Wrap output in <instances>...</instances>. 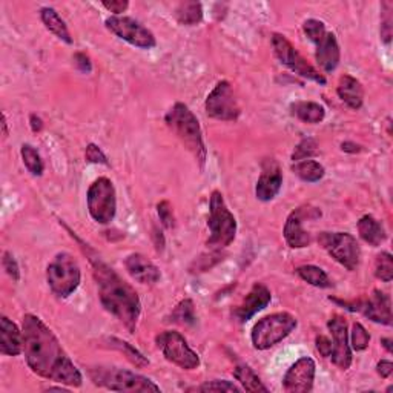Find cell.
<instances>
[{"instance_id":"obj_23","label":"cell","mask_w":393,"mask_h":393,"mask_svg":"<svg viewBox=\"0 0 393 393\" xmlns=\"http://www.w3.org/2000/svg\"><path fill=\"white\" fill-rule=\"evenodd\" d=\"M336 94L347 106L355 109V111L363 106V102H364L363 85L360 84V80H356L349 74H344L340 79V81H338Z\"/></svg>"},{"instance_id":"obj_9","label":"cell","mask_w":393,"mask_h":393,"mask_svg":"<svg viewBox=\"0 0 393 393\" xmlns=\"http://www.w3.org/2000/svg\"><path fill=\"white\" fill-rule=\"evenodd\" d=\"M318 243L329 252V255L340 263L347 270H355L360 266L361 249L352 234L347 232H321Z\"/></svg>"},{"instance_id":"obj_6","label":"cell","mask_w":393,"mask_h":393,"mask_svg":"<svg viewBox=\"0 0 393 393\" xmlns=\"http://www.w3.org/2000/svg\"><path fill=\"white\" fill-rule=\"evenodd\" d=\"M81 280L79 263L72 255L62 252L57 254L48 264L47 281L54 295L59 298H68L77 290Z\"/></svg>"},{"instance_id":"obj_14","label":"cell","mask_w":393,"mask_h":393,"mask_svg":"<svg viewBox=\"0 0 393 393\" xmlns=\"http://www.w3.org/2000/svg\"><path fill=\"white\" fill-rule=\"evenodd\" d=\"M321 217V211L312 206H301L290 212L285 224V240L292 249H303L307 248L312 241V237L307 231H304V220H314V218Z\"/></svg>"},{"instance_id":"obj_29","label":"cell","mask_w":393,"mask_h":393,"mask_svg":"<svg viewBox=\"0 0 393 393\" xmlns=\"http://www.w3.org/2000/svg\"><path fill=\"white\" fill-rule=\"evenodd\" d=\"M292 171H294L301 180L307 183L319 181L324 177V172H326L323 164H319L315 160L295 161L294 166H292Z\"/></svg>"},{"instance_id":"obj_10","label":"cell","mask_w":393,"mask_h":393,"mask_svg":"<svg viewBox=\"0 0 393 393\" xmlns=\"http://www.w3.org/2000/svg\"><path fill=\"white\" fill-rule=\"evenodd\" d=\"M272 48L283 65L287 67L292 72H295L297 76L312 80L318 85L327 84V80L321 72L310 65V63L295 50L294 45H292L283 34L272 35Z\"/></svg>"},{"instance_id":"obj_21","label":"cell","mask_w":393,"mask_h":393,"mask_svg":"<svg viewBox=\"0 0 393 393\" xmlns=\"http://www.w3.org/2000/svg\"><path fill=\"white\" fill-rule=\"evenodd\" d=\"M317 51H315V59L317 63L324 72H332L340 65L341 60V51L340 45L336 42V38L334 33H326L323 39H319L317 43Z\"/></svg>"},{"instance_id":"obj_37","label":"cell","mask_w":393,"mask_h":393,"mask_svg":"<svg viewBox=\"0 0 393 393\" xmlns=\"http://www.w3.org/2000/svg\"><path fill=\"white\" fill-rule=\"evenodd\" d=\"M198 392H235L240 393L241 389L237 387L234 382L226 381V380H215V381H206L202 386L195 387Z\"/></svg>"},{"instance_id":"obj_13","label":"cell","mask_w":393,"mask_h":393,"mask_svg":"<svg viewBox=\"0 0 393 393\" xmlns=\"http://www.w3.org/2000/svg\"><path fill=\"white\" fill-rule=\"evenodd\" d=\"M206 114L220 122H234L240 117V106L237 102L229 81L222 80L214 86L206 98Z\"/></svg>"},{"instance_id":"obj_12","label":"cell","mask_w":393,"mask_h":393,"mask_svg":"<svg viewBox=\"0 0 393 393\" xmlns=\"http://www.w3.org/2000/svg\"><path fill=\"white\" fill-rule=\"evenodd\" d=\"M105 26L114 35H117L118 39L127 42L130 45H132V47L142 48V50H151L157 45V40H155L154 34L148 28H144L140 22L134 21L132 17H126V16L108 17L105 21Z\"/></svg>"},{"instance_id":"obj_44","label":"cell","mask_w":393,"mask_h":393,"mask_svg":"<svg viewBox=\"0 0 393 393\" xmlns=\"http://www.w3.org/2000/svg\"><path fill=\"white\" fill-rule=\"evenodd\" d=\"M102 5L108 11H111L117 16L125 13L127 10V6H130V4H127L126 0H111V2H102Z\"/></svg>"},{"instance_id":"obj_33","label":"cell","mask_w":393,"mask_h":393,"mask_svg":"<svg viewBox=\"0 0 393 393\" xmlns=\"http://www.w3.org/2000/svg\"><path fill=\"white\" fill-rule=\"evenodd\" d=\"M109 344H111L114 349H118L120 352H123L127 358H130L134 364L137 365H140V368H143V365H148L149 361L144 358V356L137 351L134 349V347L130 344V343H126V341H122V340H117V338H109Z\"/></svg>"},{"instance_id":"obj_39","label":"cell","mask_w":393,"mask_h":393,"mask_svg":"<svg viewBox=\"0 0 393 393\" xmlns=\"http://www.w3.org/2000/svg\"><path fill=\"white\" fill-rule=\"evenodd\" d=\"M2 264H4V269L6 270L8 275H10L14 281H19V278H21L19 264H17L16 258L13 257V254H10V252H5V254H4Z\"/></svg>"},{"instance_id":"obj_45","label":"cell","mask_w":393,"mask_h":393,"mask_svg":"<svg viewBox=\"0 0 393 393\" xmlns=\"http://www.w3.org/2000/svg\"><path fill=\"white\" fill-rule=\"evenodd\" d=\"M382 14L386 16V19L381 22V39L386 43H389L392 38V16H390V11H386Z\"/></svg>"},{"instance_id":"obj_50","label":"cell","mask_w":393,"mask_h":393,"mask_svg":"<svg viewBox=\"0 0 393 393\" xmlns=\"http://www.w3.org/2000/svg\"><path fill=\"white\" fill-rule=\"evenodd\" d=\"M2 126H4V137H8V122L5 114L2 115Z\"/></svg>"},{"instance_id":"obj_2","label":"cell","mask_w":393,"mask_h":393,"mask_svg":"<svg viewBox=\"0 0 393 393\" xmlns=\"http://www.w3.org/2000/svg\"><path fill=\"white\" fill-rule=\"evenodd\" d=\"M98 298L109 314L114 315L127 331L134 332L142 312L140 298L134 287L100 258H91Z\"/></svg>"},{"instance_id":"obj_34","label":"cell","mask_w":393,"mask_h":393,"mask_svg":"<svg viewBox=\"0 0 393 393\" xmlns=\"http://www.w3.org/2000/svg\"><path fill=\"white\" fill-rule=\"evenodd\" d=\"M370 335L360 323H353L352 326V335H351V347L356 352H363L369 347Z\"/></svg>"},{"instance_id":"obj_48","label":"cell","mask_w":393,"mask_h":393,"mask_svg":"<svg viewBox=\"0 0 393 393\" xmlns=\"http://www.w3.org/2000/svg\"><path fill=\"white\" fill-rule=\"evenodd\" d=\"M341 149L344 152H351V154H356V152H360L361 151V146L360 144H355L352 142H344L341 144Z\"/></svg>"},{"instance_id":"obj_5","label":"cell","mask_w":393,"mask_h":393,"mask_svg":"<svg viewBox=\"0 0 393 393\" xmlns=\"http://www.w3.org/2000/svg\"><path fill=\"white\" fill-rule=\"evenodd\" d=\"M297 318L289 312H277L261 318L252 329V344L257 351H268L297 329Z\"/></svg>"},{"instance_id":"obj_19","label":"cell","mask_w":393,"mask_h":393,"mask_svg":"<svg viewBox=\"0 0 393 393\" xmlns=\"http://www.w3.org/2000/svg\"><path fill=\"white\" fill-rule=\"evenodd\" d=\"M270 300L272 294L268 286L261 285V283H255L249 294L243 300V303L235 309L234 317L239 319V323L249 321L255 314H258L260 310L268 307Z\"/></svg>"},{"instance_id":"obj_20","label":"cell","mask_w":393,"mask_h":393,"mask_svg":"<svg viewBox=\"0 0 393 393\" xmlns=\"http://www.w3.org/2000/svg\"><path fill=\"white\" fill-rule=\"evenodd\" d=\"M127 273L142 285H155L160 280V270L155 264L142 254H131L125 260Z\"/></svg>"},{"instance_id":"obj_49","label":"cell","mask_w":393,"mask_h":393,"mask_svg":"<svg viewBox=\"0 0 393 393\" xmlns=\"http://www.w3.org/2000/svg\"><path fill=\"white\" fill-rule=\"evenodd\" d=\"M381 344L384 346V349H386L389 353H392L393 349H392V340H390V338H382Z\"/></svg>"},{"instance_id":"obj_26","label":"cell","mask_w":393,"mask_h":393,"mask_svg":"<svg viewBox=\"0 0 393 393\" xmlns=\"http://www.w3.org/2000/svg\"><path fill=\"white\" fill-rule=\"evenodd\" d=\"M290 111L301 122L317 125L324 120L326 109L317 102H295L290 105Z\"/></svg>"},{"instance_id":"obj_11","label":"cell","mask_w":393,"mask_h":393,"mask_svg":"<svg viewBox=\"0 0 393 393\" xmlns=\"http://www.w3.org/2000/svg\"><path fill=\"white\" fill-rule=\"evenodd\" d=\"M157 347L169 363L178 365L180 369L194 370L200 365L198 355L190 349L185 336L176 331L161 332L157 336Z\"/></svg>"},{"instance_id":"obj_7","label":"cell","mask_w":393,"mask_h":393,"mask_svg":"<svg viewBox=\"0 0 393 393\" xmlns=\"http://www.w3.org/2000/svg\"><path fill=\"white\" fill-rule=\"evenodd\" d=\"M91 377L97 386L113 392H160V387L149 378L125 369H97Z\"/></svg>"},{"instance_id":"obj_32","label":"cell","mask_w":393,"mask_h":393,"mask_svg":"<svg viewBox=\"0 0 393 393\" xmlns=\"http://www.w3.org/2000/svg\"><path fill=\"white\" fill-rule=\"evenodd\" d=\"M375 277L384 283H390L393 278V257L389 252H381L375 260Z\"/></svg>"},{"instance_id":"obj_16","label":"cell","mask_w":393,"mask_h":393,"mask_svg":"<svg viewBox=\"0 0 393 393\" xmlns=\"http://www.w3.org/2000/svg\"><path fill=\"white\" fill-rule=\"evenodd\" d=\"M315 361L309 356H303L290 365L283 378V389L289 393H306L314 387L315 381Z\"/></svg>"},{"instance_id":"obj_17","label":"cell","mask_w":393,"mask_h":393,"mask_svg":"<svg viewBox=\"0 0 393 393\" xmlns=\"http://www.w3.org/2000/svg\"><path fill=\"white\" fill-rule=\"evenodd\" d=\"M352 310H360L364 314V317H368L372 319L373 323L380 324H392V301L387 294H384L381 290H375L373 295L365 300V301H358Z\"/></svg>"},{"instance_id":"obj_3","label":"cell","mask_w":393,"mask_h":393,"mask_svg":"<svg viewBox=\"0 0 393 393\" xmlns=\"http://www.w3.org/2000/svg\"><path fill=\"white\" fill-rule=\"evenodd\" d=\"M169 130L176 134L185 148L198 160L200 166H205L206 146L203 142L202 127L194 113L185 103H176L164 117Z\"/></svg>"},{"instance_id":"obj_35","label":"cell","mask_w":393,"mask_h":393,"mask_svg":"<svg viewBox=\"0 0 393 393\" xmlns=\"http://www.w3.org/2000/svg\"><path fill=\"white\" fill-rule=\"evenodd\" d=\"M172 318L173 321H178L183 324L194 323L195 317H194V304H192V301L190 300L181 301V303L176 307V310H173Z\"/></svg>"},{"instance_id":"obj_8","label":"cell","mask_w":393,"mask_h":393,"mask_svg":"<svg viewBox=\"0 0 393 393\" xmlns=\"http://www.w3.org/2000/svg\"><path fill=\"white\" fill-rule=\"evenodd\" d=\"M88 211L98 224H109L117 212V194L113 181L106 177L97 178L88 189Z\"/></svg>"},{"instance_id":"obj_41","label":"cell","mask_w":393,"mask_h":393,"mask_svg":"<svg viewBox=\"0 0 393 393\" xmlns=\"http://www.w3.org/2000/svg\"><path fill=\"white\" fill-rule=\"evenodd\" d=\"M157 212L160 217V222L163 223L164 227H172L173 226V215L172 209L168 202H161L157 205Z\"/></svg>"},{"instance_id":"obj_1","label":"cell","mask_w":393,"mask_h":393,"mask_svg":"<svg viewBox=\"0 0 393 393\" xmlns=\"http://www.w3.org/2000/svg\"><path fill=\"white\" fill-rule=\"evenodd\" d=\"M22 334L25 360L35 375L69 387L81 386L84 378L80 370L63 351L57 336L39 317L25 315Z\"/></svg>"},{"instance_id":"obj_30","label":"cell","mask_w":393,"mask_h":393,"mask_svg":"<svg viewBox=\"0 0 393 393\" xmlns=\"http://www.w3.org/2000/svg\"><path fill=\"white\" fill-rule=\"evenodd\" d=\"M297 273L301 280L309 283L310 286L315 287H329L331 286V280H329L327 273L314 264H304V266L297 268Z\"/></svg>"},{"instance_id":"obj_38","label":"cell","mask_w":393,"mask_h":393,"mask_svg":"<svg viewBox=\"0 0 393 393\" xmlns=\"http://www.w3.org/2000/svg\"><path fill=\"white\" fill-rule=\"evenodd\" d=\"M303 30H304V34L309 38V40L314 43H317L319 39H323L327 33L326 25L321 21H317V19L306 21L303 25Z\"/></svg>"},{"instance_id":"obj_36","label":"cell","mask_w":393,"mask_h":393,"mask_svg":"<svg viewBox=\"0 0 393 393\" xmlns=\"http://www.w3.org/2000/svg\"><path fill=\"white\" fill-rule=\"evenodd\" d=\"M317 148H318V144H317V142L314 139L301 140L297 144L294 154H292V160H294V161L309 160L310 157H312V155L317 154Z\"/></svg>"},{"instance_id":"obj_42","label":"cell","mask_w":393,"mask_h":393,"mask_svg":"<svg viewBox=\"0 0 393 393\" xmlns=\"http://www.w3.org/2000/svg\"><path fill=\"white\" fill-rule=\"evenodd\" d=\"M74 63H76V67L81 72H85V74H89V72L93 71V63H91V59L84 52H77L76 54V56H74Z\"/></svg>"},{"instance_id":"obj_47","label":"cell","mask_w":393,"mask_h":393,"mask_svg":"<svg viewBox=\"0 0 393 393\" xmlns=\"http://www.w3.org/2000/svg\"><path fill=\"white\" fill-rule=\"evenodd\" d=\"M30 122H31V130L34 132H40L42 131V127H43V120L39 117V115H35V114H31L30 117Z\"/></svg>"},{"instance_id":"obj_22","label":"cell","mask_w":393,"mask_h":393,"mask_svg":"<svg viewBox=\"0 0 393 393\" xmlns=\"http://www.w3.org/2000/svg\"><path fill=\"white\" fill-rule=\"evenodd\" d=\"M0 352L17 356L23 352V334L10 318H0Z\"/></svg>"},{"instance_id":"obj_40","label":"cell","mask_w":393,"mask_h":393,"mask_svg":"<svg viewBox=\"0 0 393 393\" xmlns=\"http://www.w3.org/2000/svg\"><path fill=\"white\" fill-rule=\"evenodd\" d=\"M85 159L86 161L89 163H100V164H106L108 166V159H106V155L103 154V151L98 148L97 144L94 143H91L86 146V152H85Z\"/></svg>"},{"instance_id":"obj_27","label":"cell","mask_w":393,"mask_h":393,"mask_svg":"<svg viewBox=\"0 0 393 393\" xmlns=\"http://www.w3.org/2000/svg\"><path fill=\"white\" fill-rule=\"evenodd\" d=\"M234 377L241 384L246 392H251V393H255V392L266 393L268 392V387L264 386L261 380L258 378V375L255 373L248 364L237 365V368L234 369Z\"/></svg>"},{"instance_id":"obj_31","label":"cell","mask_w":393,"mask_h":393,"mask_svg":"<svg viewBox=\"0 0 393 393\" xmlns=\"http://www.w3.org/2000/svg\"><path fill=\"white\" fill-rule=\"evenodd\" d=\"M21 154H22V160H23V164L26 166V169H28L34 177H40L43 173L45 166H43V160L40 157V154L38 152V149H35L31 144H23L21 149Z\"/></svg>"},{"instance_id":"obj_43","label":"cell","mask_w":393,"mask_h":393,"mask_svg":"<svg viewBox=\"0 0 393 393\" xmlns=\"http://www.w3.org/2000/svg\"><path fill=\"white\" fill-rule=\"evenodd\" d=\"M332 346H334L332 341L329 340L327 336H323V335L317 336V349H318L319 355L324 356V358H327V356H331Z\"/></svg>"},{"instance_id":"obj_15","label":"cell","mask_w":393,"mask_h":393,"mask_svg":"<svg viewBox=\"0 0 393 393\" xmlns=\"http://www.w3.org/2000/svg\"><path fill=\"white\" fill-rule=\"evenodd\" d=\"M327 327L334 338L331 353L332 363L341 370H347L352 364V347L349 344V332H347L346 319L340 315H334L329 319Z\"/></svg>"},{"instance_id":"obj_25","label":"cell","mask_w":393,"mask_h":393,"mask_svg":"<svg viewBox=\"0 0 393 393\" xmlns=\"http://www.w3.org/2000/svg\"><path fill=\"white\" fill-rule=\"evenodd\" d=\"M40 19L43 22V25L47 26V30L51 31L57 39L63 40L65 43L71 45L72 43V38L69 34V30L67 23L63 22L62 17L59 16V13L54 10V8H42L40 10Z\"/></svg>"},{"instance_id":"obj_46","label":"cell","mask_w":393,"mask_h":393,"mask_svg":"<svg viewBox=\"0 0 393 393\" xmlns=\"http://www.w3.org/2000/svg\"><path fill=\"white\" fill-rule=\"evenodd\" d=\"M377 372L381 378H389L392 372H393V364L387 360H381L378 364H377Z\"/></svg>"},{"instance_id":"obj_28","label":"cell","mask_w":393,"mask_h":393,"mask_svg":"<svg viewBox=\"0 0 393 393\" xmlns=\"http://www.w3.org/2000/svg\"><path fill=\"white\" fill-rule=\"evenodd\" d=\"M176 19L180 25L194 26L203 21V8L198 2H183L177 6Z\"/></svg>"},{"instance_id":"obj_18","label":"cell","mask_w":393,"mask_h":393,"mask_svg":"<svg viewBox=\"0 0 393 393\" xmlns=\"http://www.w3.org/2000/svg\"><path fill=\"white\" fill-rule=\"evenodd\" d=\"M283 186V173L275 160H266L263 163L260 178L255 188V195L260 202H270L278 195Z\"/></svg>"},{"instance_id":"obj_4","label":"cell","mask_w":393,"mask_h":393,"mask_svg":"<svg viewBox=\"0 0 393 393\" xmlns=\"http://www.w3.org/2000/svg\"><path fill=\"white\" fill-rule=\"evenodd\" d=\"M207 226L211 237L207 239V246L215 249L227 248L237 235V220L234 214L226 206L220 190H214L209 200V218Z\"/></svg>"},{"instance_id":"obj_24","label":"cell","mask_w":393,"mask_h":393,"mask_svg":"<svg viewBox=\"0 0 393 393\" xmlns=\"http://www.w3.org/2000/svg\"><path fill=\"white\" fill-rule=\"evenodd\" d=\"M358 234L365 243L373 246V248H377L387 239L382 224L372 215H364L358 222Z\"/></svg>"}]
</instances>
